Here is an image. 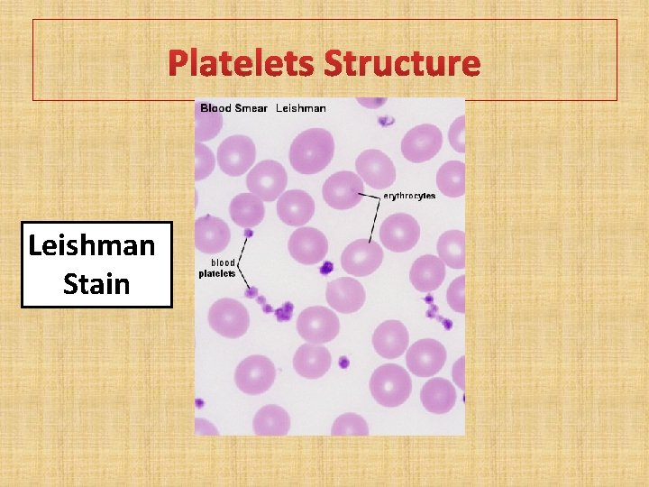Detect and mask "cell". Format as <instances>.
I'll use <instances>...</instances> for the list:
<instances>
[{
	"label": "cell",
	"instance_id": "ffe728a7",
	"mask_svg": "<svg viewBox=\"0 0 649 487\" xmlns=\"http://www.w3.org/2000/svg\"><path fill=\"white\" fill-rule=\"evenodd\" d=\"M445 278V264L437 256L425 254L418 257L412 264L409 280L420 292L437 289Z\"/></svg>",
	"mask_w": 649,
	"mask_h": 487
},
{
	"label": "cell",
	"instance_id": "f1b7e54d",
	"mask_svg": "<svg viewBox=\"0 0 649 487\" xmlns=\"http://www.w3.org/2000/svg\"><path fill=\"white\" fill-rule=\"evenodd\" d=\"M446 301L455 312L465 313V275L454 279L446 291Z\"/></svg>",
	"mask_w": 649,
	"mask_h": 487
},
{
	"label": "cell",
	"instance_id": "f546056e",
	"mask_svg": "<svg viewBox=\"0 0 649 487\" xmlns=\"http://www.w3.org/2000/svg\"><path fill=\"white\" fill-rule=\"evenodd\" d=\"M465 115H460L453 120L448 131V140L452 148L460 153L465 152Z\"/></svg>",
	"mask_w": 649,
	"mask_h": 487
},
{
	"label": "cell",
	"instance_id": "4316f807",
	"mask_svg": "<svg viewBox=\"0 0 649 487\" xmlns=\"http://www.w3.org/2000/svg\"><path fill=\"white\" fill-rule=\"evenodd\" d=\"M332 436H368L369 427L365 419L356 413L339 416L331 428Z\"/></svg>",
	"mask_w": 649,
	"mask_h": 487
},
{
	"label": "cell",
	"instance_id": "ac0fdd59",
	"mask_svg": "<svg viewBox=\"0 0 649 487\" xmlns=\"http://www.w3.org/2000/svg\"><path fill=\"white\" fill-rule=\"evenodd\" d=\"M409 334L399 320L390 319L379 324L372 335V345L379 355L386 359L399 357L407 350Z\"/></svg>",
	"mask_w": 649,
	"mask_h": 487
},
{
	"label": "cell",
	"instance_id": "484cf974",
	"mask_svg": "<svg viewBox=\"0 0 649 487\" xmlns=\"http://www.w3.org/2000/svg\"><path fill=\"white\" fill-rule=\"evenodd\" d=\"M197 142H206L215 138L223 127V115L218 108L206 102L197 103L195 108Z\"/></svg>",
	"mask_w": 649,
	"mask_h": 487
},
{
	"label": "cell",
	"instance_id": "44dd1931",
	"mask_svg": "<svg viewBox=\"0 0 649 487\" xmlns=\"http://www.w3.org/2000/svg\"><path fill=\"white\" fill-rule=\"evenodd\" d=\"M457 394L452 383L441 377L427 381L420 391L424 408L434 414L449 412L455 405Z\"/></svg>",
	"mask_w": 649,
	"mask_h": 487
},
{
	"label": "cell",
	"instance_id": "4dcf8cb0",
	"mask_svg": "<svg viewBox=\"0 0 649 487\" xmlns=\"http://www.w3.org/2000/svg\"><path fill=\"white\" fill-rule=\"evenodd\" d=\"M452 380L462 391L465 390V356L460 357L452 365Z\"/></svg>",
	"mask_w": 649,
	"mask_h": 487
},
{
	"label": "cell",
	"instance_id": "5b68a950",
	"mask_svg": "<svg viewBox=\"0 0 649 487\" xmlns=\"http://www.w3.org/2000/svg\"><path fill=\"white\" fill-rule=\"evenodd\" d=\"M276 374V367L269 357L252 354L238 363L234 382L242 392L256 396L266 392L272 386Z\"/></svg>",
	"mask_w": 649,
	"mask_h": 487
},
{
	"label": "cell",
	"instance_id": "d4e9b609",
	"mask_svg": "<svg viewBox=\"0 0 649 487\" xmlns=\"http://www.w3.org/2000/svg\"><path fill=\"white\" fill-rule=\"evenodd\" d=\"M436 186L439 191L449 198H459L465 194V164L461 161L444 162L436 173Z\"/></svg>",
	"mask_w": 649,
	"mask_h": 487
},
{
	"label": "cell",
	"instance_id": "7c38bea8",
	"mask_svg": "<svg viewBox=\"0 0 649 487\" xmlns=\"http://www.w3.org/2000/svg\"><path fill=\"white\" fill-rule=\"evenodd\" d=\"M355 169L361 179L374 189H385L393 185L397 178L391 159L378 149H368L355 160Z\"/></svg>",
	"mask_w": 649,
	"mask_h": 487
},
{
	"label": "cell",
	"instance_id": "9c48e42d",
	"mask_svg": "<svg viewBox=\"0 0 649 487\" xmlns=\"http://www.w3.org/2000/svg\"><path fill=\"white\" fill-rule=\"evenodd\" d=\"M443 133L433 124H421L411 128L401 140V153L413 163L433 159L443 146Z\"/></svg>",
	"mask_w": 649,
	"mask_h": 487
},
{
	"label": "cell",
	"instance_id": "5bb4252c",
	"mask_svg": "<svg viewBox=\"0 0 649 487\" xmlns=\"http://www.w3.org/2000/svg\"><path fill=\"white\" fill-rule=\"evenodd\" d=\"M447 354L442 343L432 338L420 339L407 350L406 363L407 369L416 376L430 377L444 365Z\"/></svg>",
	"mask_w": 649,
	"mask_h": 487
},
{
	"label": "cell",
	"instance_id": "9a60e30c",
	"mask_svg": "<svg viewBox=\"0 0 649 487\" xmlns=\"http://www.w3.org/2000/svg\"><path fill=\"white\" fill-rule=\"evenodd\" d=\"M325 299L328 305L335 311L352 314L363 306L366 292L357 280L351 277H340L327 283Z\"/></svg>",
	"mask_w": 649,
	"mask_h": 487
},
{
	"label": "cell",
	"instance_id": "1f68e13d",
	"mask_svg": "<svg viewBox=\"0 0 649 487\" xmlns=\"http://www.w3.org/2000/svg\"><path fill=\"white\" fill-rule=\"evenodd\" d=\"M356 99L361 106L369 109H377L388 101L387 97H357Z\"/></svg>",
	"mask_w": 649,
	"mask_h": 487
},
{
	"label": "cell",
	"instance_id": "4fadbf2b",
	"mask_svg": "<svg viewBox=\"0 0 649 487\" xmlns=\"http://www.w3.org/2000/svg\"><path fill=\"white\" fill-rule=\"evenodd\" d=\"M290 256L303 265H314L322 262L328 252V241L320 230L302 226L296 229L288 242Z\"/></svg>",
	"mask_w": 649,
	"mask_h": 487
},
{
	"label": "cell",
	"instance_id": "2e32d148",
	"mask_svg": "<svg viewBox=\"0 0 649 487\" xmlns=\"http://www.w3.org/2000/svg\"><path fill=\"white\" fill-rule=\"evenodd\" d=\"M195 247L206 254L223 252L230 243L231 231L223 219L206 214L195 221Z\"/></svg>",
	"mask_w": 649,
	"mask_h": 487
},
{
	"label": "cell",
	"instance_id": "3957f363",
	"mask_svg": "<svg viewBox=\"0 0 649 487\" xmlns=\"http://www.w3.org/2000/svg\"><path fill=\"white\" fill-rule=\"evenodd\" d=\"M207 321L211 328L228 339H237L246 334L250 315L246 307L237 299L222 298L210 307Z\"/></svg>",
	"mask_w": 649,
	"mask_h": 487
},
{
	"label": "cell",
	"instance_id": "8fae6325",
	"mask_svg": "<svg viewBox=\"0 0 649 487\" xmlns=\"http://www.w3.org/2000/svg\"><path fill=\"white\" fill-rule=\"evenodd\" d=\"M383 258V250L377 242L365 238L357 239L343 251L341 265L348 274L365 277L380 266Z\"/></svg>",
	"mask_w": 649,
	"mask_h": 487
},
{
	"label": "cell",
	"instance_id": "52a82bcc",
	"mask_svg": "<svg viewBox=\"0 0 649 487\" xmlns=\"http://www.w3.org/2000/svg\"><path fill=\"white\" fill-rule=\"evenodd\" d=\"M322 196L324 202L334 209L352 208L364 197L363 180L352 171H337L330 175L324 181Z\"/></svg>",
	"mask_w": 649,
	"mask_h": 487
},
{
	"label": "cell",
	"instance_id": "603a6c76",
	"mask_svg": "<svg viewBox=\"0 0 649 487\" xmlns=\"http://www.w3.org/2000/svg\"><path fill=\"white\" fill-rule=\"evenodd\" d=\"M252 426L257 436H285L290 428V417L284 408L269 404L256 412Z\"/></svg>",
	"mask_w": 649,
	"mask_h": 487
},
{
	"label": "cell",
	"instance_id": "7a4b0ae2",
	"mask_svg": "<svg viewBox=\"0 0 649 487\" xmlns=\"http://www.w3.org/2000/svg\"><path fill=\"white\" fill-rule=\"evenodd\" d=\"M369 388L379 405L395 408L408 399L412 391V381L409 373L402 366L385 363L373 372Z\"/></svg>",
	"mask_w": 649,
	"mask_h": 487
},
{
	"label": "cell",
	"instance_id": "ba28073f",
	"mask_svg": "<svg viewBox=\"0 0 649 487\" xmlns=\"http://www.w3.org/2000/svg\"><path fill=\"white\" fill-rule=\"evenodd\" d=\"M255 159V143L243 134L228 136L220 143L216 152L218 167L231 177L243 175L252 167Z\"/></svg>",
	"mask_w": 649,
	"mask_h": 487
},
{
	"label": "cell",
	"instance_id": "e0dca14e",
	"mask_svg": "<svg viewBox=\"0 0 649 487\" xmlns=\"http://www.w3.org/2000/svg\"><path fill=\"white\" fill-rule=\"evenodd\" d=\"M315 200L305 190L289 189L283 192L277 201V215L289 226H302L315 214Z\"/></svg>",
	"mask_w": 649,
	"mask_h": 487
},
{
	"label": "cell",
	"instance_id": "30bf717a",
	"mask_svg": "<svg viewBox=\"0 0 649 487\" xmlns=\"http://www.w3.org/2000/svg\"><path fill=\"white\" fill-rule=\"evenodd\" d=\"M420 238L418 222L406 213L388 216L379 228V239L384 247L394 253L411 250Z\"/></svg>",
	"mask_w": 649,
	"mask_h": 487
},
{
	"label": "cell",
	"instance_id": "6da1fadb",
	"mask_svg": "<svg viewBox=\"0 0 649 487\" xmlns=\"http://www.w3.org/2000/svg\"><path fill=\"white\" fill-rule=\"evenodd\" d=\"M334 153L332 133L324 128L314 127L301 132L293 139L288 159L294 170L304 175H313L329 165Z\"/></svg>",
	"mask_w": 649,
	"mask_h": 487
},
{
	"label": "cell",
	"instance_id": "7402d4cb",
	"mask_svg": "<svg viewBox=\"0 0 649 487\" xmlns=\"http://www.w3.org/2000/svg\"><path fill=\"white\" fill-rule=\"evenodd\" d=\"M228 210L233 222L242 228L257 226L265 216L263 201L251 192L236 195L231 200Z\"/></svg>",
	"mask_w": 649,
	"mask_h": 487
},
{
	"label": "cell",
	"instance_id": "277c9868",
	"mask_svg": "<svg viewBox=\"0 0 649 487\" xmlns=\"http://www.w3.org/2000/svg\"><path fill=\"white\" fill-rule=\"evenodd\" d=\"M337 315L324 306H312L300 312L297 319L298 335L307 343L323 345L334 340L340 332Z\"/></svg>",
	"mask_w": 649,
	"mask_h": 487
},
{
	"label": "cell",
	"instance_id": "d6986e66",
	"mask_svg": "<svg viewBox=\"0 0 649 487\" xmlns=\"http://www.w3.org/2000/svg\"><path fill=\"white\" fill-rule=\"evenodd\" d=\"M331 364V354L321 345L304 344L297 348L293 356L294 370L298 375L308 380L324 376Z\"/></svg>",
	"mask_w": 649,
	"mask_h": 487
},
{
	"label": "cell",
	"instance_id": "cb8c5ba5",
	"mask_svg": "<svg viewBox=\"0 0 649 487\" xmlns=\"http://www.w3.org/2000/svg\"><path fill=\"white\" fill-rule=\"evenodd\" d=\"M439 258L452 269L465 268V233L449 230L440 235L437 241Z\"/></svg>",
	"mask_w": 649,
	"mask_h": 487
},
{
	"label": "cell",
	"instance_id": "8992f818",
	"mask_svg": "<svg viewBox=\"0 0 649 487\" xmlns=\"http://www.w3.org/2000/svg\"><path fill=\"white\" fill-rule=\"evenodd\" d=\"M288 185L284 166L274 160H263L255 164L246 176L248 190L262 201L272 202L279 198Z\"/></svg>",
	"mask_w": 649,
	"mask_h": 487
},
{
	"label": "cell",
	"instance_id": "83f0119b",
	"mask_svg": "<svg viewBox=\"0 0 649 487\" xmlns=\"http://www.w3.org/2000/svg\"><path fill=\"white\" fill-rule=\"evenodd\" d=\"M195 180L199 181L207 178L215 167V157L213 151L204 143H195Z\"/></svg>",
	"mask_w": 649,
	"mask_h": 487
}]
</instances>
